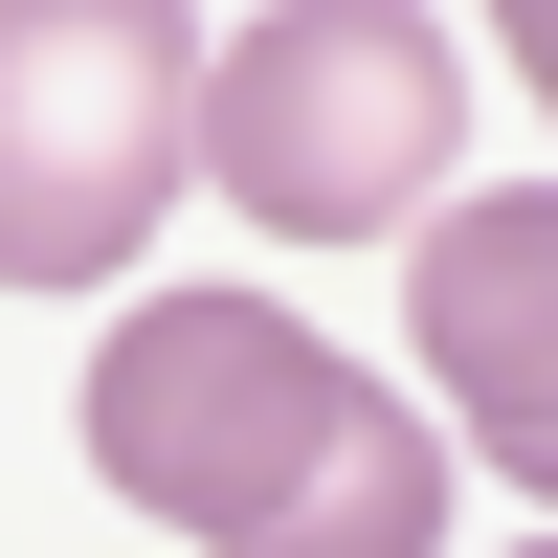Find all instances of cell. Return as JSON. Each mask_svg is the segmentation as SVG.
I'll return each instance as SVG.
<instances>
[{
	"instance_id": "obj_1",
	"label": "cell",
	"mask_w": 558,
	"mask_h": 558,
	"mask_svg": "<svg viewBox=\"0 0 558 558\" xmlns=\"http://www.w3.org/2000/svg\"><path fill=\"white\" fill-rule=\"evenodd\" d=\"M179 179H202V23L0 0V291H112Z\"/></svg>"
},
{
	"instance_id": "obj_2",
	"label": "cell",
	"mask_w": 558,
	"mask_h": 558,
	"mask_svg": "<svg viewBox=\"0 0 558 558\" xmlns=\"http://www.w3.org/2000/svg\"><path fill=\"white\" fill-rule=\"evenodd\" d=\"M447 134H470V89H447V23H402V0H268L246 45H202V179L291 246L402 223Z\"/></svg>"
},
{
	"instance_id": "obj_3",
	"label": "cell",
	"mask_w": 558,
	"mask_h": 558,
	"mask_svg": "<svg viewBox=\"0 0 558 558\" xmlns=\"http://www.w3.org/2000/svg\"><path fill=\"white\" fill-rule=\"evenodd\" d=\"M313 402H336V336H313L291 291H157V313H112V357H89V492L223 536L313 447Z\"/></svg>"
},
{
	"instance_id": "obj_4",
	"label": "cell",
	"mask_w": 558,
	"mask_h": 558,
	"mask_svg": "<svg viewBox=\"0 0 558 558\" xmlns=\"http://www.w3.org/2000/svg\"><path fill=\"white\" fill-rule=\"evenodd\" d=\"M425 357H447V402H470L492 470H558V202L536 179L425 223Z\"/></svg>"
},
{
	"instance_id": "obj_5",
	"label": "cell",
	"mask_w": 558,
	"mask_h": 558,
	"mask_svg": "<svg viewBox=\"0 0 558 558\" xmlns=\"http://www.w3.org/2000/svg\"><path fill=\"white\" fill-rule=\"evenodd\" d=\"M425 536H447V447L402 425L380 380H336V402H313V447L223 514V558H425Z\"/></svg>"
},
{
	"instance_id": "obj_6",
	"label": "cell",
	"mask_w": 558,
	"mask_h": 558,
	"mask_svg": "<svg viewBox=\"0 0 558 558\" xmlns=\"http://www.w3.org/2000/svg\"><path fill=\"white\" fill-rule=\"evenodd\" d=\"M514 558H536V536H514Z\"/></svg>"
}]
</instances>
